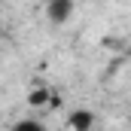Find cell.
<instances>
[{
    "label": "cell",
    "instance_id": "6da1fadb",
    "mask_svg": "<svg viewBox=\"0 0 131 131\" xmlns=\"http://www.w3.org/2000/svg\"><path fill=\"white\" fill-rule=\"evenodd\" d=\"M46 15H49L52 25H64L67 18L73 15V3H70V0H52V3L46 6Z\"/></svg>",
    "mask_w": 131,
    "mask_h": 131
},
{
    "label": "cell",
    "instance_id": "7a4b0ae2",
    "mask_svg": "<svg viewBox=\"0 0 131 131\" xmlns=\"http://www.w3.org/2000/svg\"><path fill=\"white\" fill-rule=\"evenodd\" d=\"M67 122H70L73 131H92V125H95V113H92V110H73V113L67 116Z\"/></svg>",
    "mask_w": 131,
    "mask_h": 131
},
{
    "label": "cell",
    "instance_id": "3957f363",
    "mask_svg": "<svg viewBox=\"0 0 131 131\" xmlns=\"http://www.w3.org/2000/svg\"><path fill=\"white\" fill-rule=\"evenodd\" d=\"M9 131H46V125H43L40 119H18Z\"/></svg>",
    "mask_w": 131,
    "mask_h": 131
},
{
    "label": "cell",
    "instance_id": "277c9868",
    "mask_svg": "<svg viewBox=\"0 0 131 131\" xmlns=\"http://www.w3.org/2000/svg\"><path fill=\"white\" fill-rule=\"evenodd\" d=\"M49 95H52L49 89H34L31 95H28V104H31V107H40V104H46V101H49Z\"/></svg>",
    "mask_w": 131,
    "mask_h": 131
}]
</instances>
